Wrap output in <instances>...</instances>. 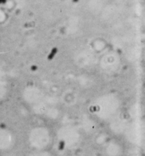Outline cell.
Here are the masks:
<instances>
[{"instance_id":"6da1fadb","label":"cell","mask_w":145,"mask_h":156,"mask_svg":"<svg viewBox=\"0 0 145 156\" xmlns=\"http://www.w3.org/2000/svg\"><path fill=\"white\" fill-rule=\"evenodd\" d=\"M5 2V0H0V5L2 4V3H3Z\"/></svg>"}]
</instances>
